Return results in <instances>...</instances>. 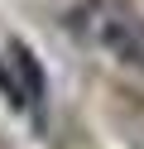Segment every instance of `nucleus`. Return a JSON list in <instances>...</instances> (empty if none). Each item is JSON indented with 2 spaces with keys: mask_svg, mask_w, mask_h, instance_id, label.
<instances>
[{
  "mask_svg": "<svg viewBox=\"0 0 144 149\" xmlns=\"http://www.w3.org/2000/svg\"><path fill=\"white\" fill-rule=\"evenodd\" d=\"M0 91L10 96L15 111L38 116V106H43V96H48V82H43L38 58L24 43H5V48H0Z\"/></svg>",
  "mask_w": 144,
  "mask_h": 149,
  "instance_id": "nucleus-2",
  "label": "nucleus"
},
{
  "mask_svg": "<svg viewBox=\"0 0 144 149\" xmlns=\"http://www.w3.org/2000/svg\"><path fill=\"white\" fill-rule=\"evenodd\" d=\"M63 24L77 43L144 72V10L134 0H77Z\"/></svg>",
  "mask_w": 144,
  "mask_h": 149,
  "instance_id": "nucleus-1",
  "label": "nucleus"
}]
</instances>
